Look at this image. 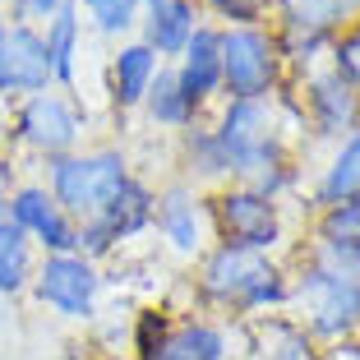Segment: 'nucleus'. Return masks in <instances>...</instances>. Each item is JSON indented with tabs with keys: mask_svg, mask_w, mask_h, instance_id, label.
<instances>
[{
	"mask_svg": "<svg viewBox=\"0 0 360 360\" xmlns=\"http://www.w3.org/2000/svg\"><path fill=\"white\" fill-rule=\"evenodd\" d=\"M199 291L212 305L240 309V314H259V309H273L291 300V286L273 268V259L255 255V250H236V245L208 250V259L199 268Z\"/></svg>",
	"mask_w": 360,
	"mask_h": 360,
	"instance_id": "1",
	"label": "nucleus"
},
{
	"mask_svg": "<svg viewBox=\"0 0 360 360\" xmlns=\"http://www.w3.org/2000/svg\"><path fill=\"white\" fill-rule=\"evenodd\" d=\"M212 139L222 143L226 171H231L240 185L259 180L273 167H286L273 102H226L217 125H212Z\"/></svg>",
	"mask_w": 360,
	"mask_h": 360,
	"instance_id": "2",
	"label": "nucleus"
},
{
	"mask_svg": "<svg viewBox=\"0 0 360 360\" xmlns=\"http://www.w3.org/2000/svg\"><path fill=\"white\" fill-rule=\"evenodd\" d=\"M125 180H129V162L116 148L65 153V158H51V167H46V190L75 222H93Z\"/></svg>",
	"mask_w": 360,
	"mask_h": 360,
	"instance_id": "3",
	"label": "nucleus"
},
{
	"mask_svg": "<svg viewBox=\"0 0 360 360\" xmlns=\"http://www.w3.org/2000/svg\"><path fill=\"white\" fill-rule=\"evenodd\" d=\"M282 46L277 32L259 28H222V93L226 102H268L282 84Z\"/></svg>",
	"mask_w": 360,
	"mask_h": 360,
	"instance_id": "4",
	"label": "nucleus"
},
{
	"mask_svg": "<svg viewBox=\"0 0 360 360\" xmlns=\"http://www.w3.org/2000/svg\"><path fill=\"white\" fill-rule=\"evenodd\" d=\"M291 300L305 314V333H314V338H347L360 323V273H347V268H333L319 259L291 286Z\"/></svg>",
	"mask_w": 360,
	"mask_h": 360,
	"instance_id": "5",
	"label": "nucleus"
},
{
	"mask_svg": "<svg viewBox=\"0 0 360 360\" xmlns=\"http://www.w3.org/2000/svg\"><path fill=\"white\" fill-rule=\"evenodd\" d=\"M88 129V111L70 93H37L23 97V106L14 111V139L23 148L42 153V158H65L79 153V139Z\"/></svg>",
	"mask_w": 360,
	"mask_h": 360,
	"instance_id": "6",
	"label": "nucleus"
},
{
	"mask_svg": "<svg viewBox=\"0 0 360 360\" xmlns=\"http://www.w3.org/2000/svg\"><path fill=\"white\" fill-rule=\"evenodd\" d=\"M32 296L60 319H93L97 296H102V273L84 255H42L32 268Z\"/></svg>",
	"mask_w": 360,
	"mask_h": 360,
	"instance_id": "7",
	"label": "nucleus"
},
{
	"mask_svg": "<svg viewBox=\"0 0 360 360\" xmlns=\"http://www.w3.org/2000/svg\"><path fill=\"white\" fill-rule=\"evenodd\" d=\"M212 226H217L222 245L255 250V255H268V250L282 240V212H277V199L250 190V185H226V190L212 199Z\"/></svg>",
	"mask_w": 360,
	"mask_h": 360,
	"instance_id": "8",
	"label": "nucleus"
},
{
	"mask_svg": "<svg viewBox=\"0 0 360 360\" xmlns=\"http://www.w3.org/2000/svg\"><path fill=\"white\" fill-rule=\"evenodd\" d=\"M5 217H10V222L19 226V231L28 236L42 255H75L79 222L51 199V190H46V185H19Z\"/></svg>",
	"mask_w": 360,
	"mask_h": 360,
	"instance_id": "9",
	"label": "nucleus"
},
{
	"mask_svg": "<svg viewBox=\"0 0 360 360\" xmlns=\"http://www.w3.org/2000/svg\"><path fill=\"white\" fill-rule=\"evenodd\" d=\"M51 88V60L37 23H10L0 46V97H37Z\"/></svg>",
	"mask_w": 360,
	"mask_h": 360,
	"instance_id": "10",
	"label": "nucleus"
},
{
	"mask_svg": "<svg viewBox=\"0 0 360 360\" xmlns=\"http://www.w3.org/2000/svg\"><path fill=\"white\" fill-rule=\"evenodd\" d=\"M153 226L162 231V240H167L176 255L194 259V255H203V245H208L212 212H208V203L199 199L194 185H171V190H162L158 203H153Z\"/></svg>",
	"mask_w": 360,
	"mask_h": 360,
	"instance_id": "11",
	"label": "nucleus"
},
{
	"mask_svg": "<svg viewBox=\"0 0 360 360\" xmlns=\"http://www.w3.org/2000/svg\"><path fill=\"white\" fill-rule=\"evenodd\" d=\"M305 111H309V125L323 139H342L360 125V93L351 84H342L333 70H319V75H309Z\"/></svg>",
	"mask_w": 360,
	"mask_h": 360,
	"instance_id": "12",
	"label": "nucleus"
},
{
	"mask_svg": "<svg viewBox=\"0 0 360 360\" xmlns=\"http://www.w3.org/2000/svg\"><path fill=\"white\" fill-rule=\"evenodd\" d=\"M176 79L199 106L222 93V28H212V23H199V28H194V37L185 42V51H180Z\"/></svg>",
	"mask_w": 360,
	"mask_h": 360,
	"instance_id": "13",
	"label": "nucleus"
},
{
	"mask_svg": "<svg viewBox=\"0 0 360 360\" xmlns=\"http://www.w3.org/2000/svg\"><path fill=\"white\" fill-rule=\"evenodd\" d=\"M282 14V32L333 42L342 28H356L360 0H273Z\"/></svg>",
	"mask_w": 360,
	"mask_h": 360,
	"instance_id": "14",
	"label": "nucleus"
},
{
	"mask_svg": "<svg viewBox=\"0 0 360 360\" xmlns=\"http://www.w3.org/2000/svg\"><path fill=\"white\" fill-rule=\"evenodd\" d=\"M139 23H143V37L139 42L162 60V56L185 51V42L199 28V10H194V0H153V5H143Z\"/></svg>",
	"mask_w": 360,
	"mask_h": 360,
	"instance_id": "15",
	"label": "nucleus"
},
{
	"mask_svg": "<svg viewBox=\"0 0 360 360\" xmlns=\"http://www.w3.org/2000/svg\"><path fill=\"white\" fill-rule=\"evenodd\" d=\"M319 259L333 268L360 273V194L323 208L319 217Z\"/></svg>",
	"mask_w": 360,
	"mask_h": 360,
	"instance_id": "16",
	"label": "nucleus"
},
{
	"mask_svg": "<svg viewBox=\"0 0 360 360\" xmlns=\"http://www.w3.org/2000/svg\"><path fill=\"white\" fill-rule=\"evenodd\" d=\"M153 203H158V194H153L143 180L129 176L125 185H120V190L106 199V208L97 212L93 222L106 231V240H111V245L134 240L139 231H148V226H153Z\"/></svg>",
	"mask_w": 360,
	"mask_h": 360,
	"instance_id": "17",
	"label": "nucleus"
},
{
	"mask_svg": "<svg viewBox=\"0 0 360 360\" xmlns=\"http://www.w3.org/2000/svg\"><path fill=\"white\" fill-rule=\"evenodd\" d=\"M158 70H162V60L143 42H125L120 46V51L111 56V102H116V111L143 106V97H148Z\"/></svg>",
	"mask_w": 360,
	"mask_h": 360,
	"instance_id": "18",
	"label": "nucleus"
},
{
	"mask_svg": "<svg viewBox=\"0 0 360 360\" xmlns=\"http://www.w3.org/2000/svg\"><path fill=\"white\" fill-rule=\"evenodd\" d=\"M42 42H46V60H51V84L75 88L79 42H84V19H79L75 0H60V10H56L51 19H46V28H42Z\"/></svg>",
	"mask_w": 360,
	"mask_h": 360,
	"instance_id": "19",
	"label": "nucleus"
},
{
	"mask_svg": "<svg viewBox=\"0 0 360 360\" xmlns=\"http://www.w3.org/2000/svg\"><path fill=\"white\" fill-rule=\"evenodd\" d=\"M143 111H148V120L162 125V129H194V120H199V102L180 88L176 70H167V65H162L158 79H153L148 97H143Z\"/></svg>",
	"mask_w": 360,
	"mask_h": 360,
	"instance_id": "20",
	"label": "nucleus"
},
{
	"mask_svg": "<svg viewBox=\"0 0 360 360\" xmlns=\"http://www.w3.org/2000/svg\"><path fill=\"white\" fill-rule=\"evenodd\" d=\"M356 194H360V125L342 139V148L333 153V162L323 167V176L314 185V199L323 208H333L342 199H356Z\"/></svg>",
	"mask_w": 360,
	"mask_h": 360,
	"instance_id": "21",
	"label": "nucleus"
},
{
	"mask_svg": "<svg viewBox=\"0 0 360 360\" xmlns=\"http://www.w3.org/2000/svg\"><path fill=\"white\" fill-rule=\"evenodd\" d=\"M158 360H226V333L208 319H185L167 333V347Z\"/></svg>",
	"mask_w": 360,
	"mask_h": 360,
	"instance_id": "22",
	"label": "nucleus"
},
{
	"mask_svg": "<svg viewBox=\"0 0 360 360\" xmlns=\"http://www.w3.org/2000/svg\"><path fill=\"white\" fill-rule=\"evenodd\" d=\"M32 240L10 222V217H0V300L5 296H19L32 286Z\"/></svg>",
	"mask_w": 360,
	"mask_h": 360,
	"instance_id": "23",
	"label": "nucleus"
},
{
	"mask_svg": "<svg viewBox=\"0 0 360 360\" xmlns=\"http://www.w3.org/2000/svg\"><path fill=\"white\" fill-rule=\"evenodd\" d=\"M102 37H125L143 14V0H75Z\"/></svg>",
	"mask_w": 360,
	"mask_h": 360,
	"instance_id": "24",
	"label": "nucleus"
},
{
	"mask_svg": "<svg viewBox=\"0 0 360 360\" xmlns=\"http://www.w3.org/2000/svg\"><path fill=\"white\" fill-rule=\"evenodd\" d=\"M264 333V360H309V333L300 323H286V319H268L259 323Z\"/></svg>",
	"mask_w": 360,
	"mask_h": 360,
	"instance_id": "25",
	"label": "nucleus"
},
{
	"mask_svg": "<svg viewBox=\"0 0 360 360\" xmlns=\"http://www.w3.org/2000/svg\"><path fill=\"white\" fill-rule=\"evenodd\" d=\"M185 158H190V171L199 180H222L231 176L222 158V143L212 139V129H185Z\"/></svg>",
	"mask_w": 360,
	"mask_h": 360,
	"instance_id": "26",
	"label": "nucleus"
},
{
	"mask_svg": "<svg viewBox=\"0 0 360 360\" xmlns=\"http://www.w3.org/2000/svg\"><path fill=\"white\" fill-rule=\"evenodd\" d=\"M328 51H333V75L360 93V28L338 32V37L328 42Z\"/></svg>",
	"mask_w": 360,
	"mask_h": 360,
	"instance_id": "27",
	"label": "nucleus"
},
{
	"mask_svg": "<svg viewBox=\"0 0 360 360\" xmlns=\"http://www.w3.org/2000/svg\"><path fill=\"white\" fill-rule=\"evenodd\" d=\"M268 5H273V0H208V10H212V14L231 19L226 28H250V23H259Z\"/></svg>",
	"mask_w": 360,
	"mask_h": 360,
	"instance_id": "28",
	"label": "nucleus"
},
{
	"mask_svg": "<svg viewBox=\"0 0 360 360\" xmlns=\"http://www.w3.org/2000/svg\"><path fill=\"white\" fill-rule=\"evenodd\" d=\"M167 347V323L162 314H143L139 319V360H158Z\"/></svg>",
	"mask_w": 360,
	"mask_h": 360,
	"instance_id": "29",
	"label": "nucleus"
},
{
	"mask_svg": "<svg viewBox=\"0 0 360 360\" xmlns=\"http://www.w3.org/2000/svg\"><path fill=\"white\" fill-rule=\"evenodd\" d=\"M14 190H19V167H14L5 153H0V217L10 212V199H14Z\"/></svg>",
	"mask_w": 360,
	"mask_h": 360,
	"instance_id": "30",
	"label": "nucleus"
},
{
	"mask_svg": "<svg viewBox=\"0 0 360 360\" xmlns=\"http://www.w3.org/2000/svg\"><path fill=\"white\" fill-rule=\"evenodd\" d=\"M14 10H19V19L14 23H28V19H51L56 10H60V0H14Z\"/></svg>",
	"mask_w": 360,
	"mask_h": 360,
	"instance_id": "31",
	"label": "nucleus"
},
{
	"mask_svg": "<svg viewBox=\"0 0 360 360\" xmlns=\"http://www.w3.org/2000/svg\"><path fill=\"white\" fill-rule=\"evenodd\" d=\"M5 32H10V19H5V14H0V46H5Z\"/></svg>",
	"mask_w": 360,
	"mask_h": 360,
	"instance_id": "32",
	"label": "nucleus"
},
{
	"mask_svg": "<svg viewBox=\"0 0 360 360\" xmlns=\"http://www.w3.org/2000/svg\"><path fill=\"white\" fill-rule=\"evenodd\" d=\"M143 5H153V0H143Z\"/></svg>",
	"mask_w": 360,
	"mask_h": 360,
	"instance_id": "33",
	"label": "nucleus"
},
{
	"mask_svg": "<svg viewBox=\"0 0 360 360\" xmlns=\"http://www.w3.org/2000/svg\"><path fill=\"white\" fill-rule=\"evenodd\" d=\"M356 28H360V19H356Z\"/></svg>",
	"mask_w": 360,
	"mask_h": 360,
	"instance_id": "34",
	"label": "nucleus"
}]
</instances>
